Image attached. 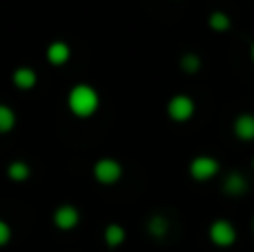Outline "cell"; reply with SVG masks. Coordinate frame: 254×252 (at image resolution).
<instances>
[{
    "instance_id": "obj_2",
    "label": "cell",
    "mask_w": 254,
    "mask_h": 252,
    "mask_svg": "<svg viewBox=\"0 0 254 252\" xmlns=\"http://www.w3.org/2000/svg\"><path fill=\"white\" fill-rule=\"evenodd\" d=\"M121 174H123V168L114 159H101L94 168V177L101 183H116L121 179Z\"/></svg>"
},
{
    "instance_id": "obj_13",
    "label": "cell",
    "mask_w": 254,
    "mask_h": 252,
    "mask_svg": "<svg viewBox=\"0 0 254 252\" xmlns=\"http://www.w3.org/2000/svg\"><path fill=\"white\" fill-rule=\"evenodd\" d=\"M16 125V114L11 112V107L0 105V132H9Z\"/></svg>"
},
{
    "instance_id": "obj_6",
    "label": "cell",
    "mask_w": 254,
    "mask_h": 252,
    "mask_svg": "<svg viewBox=\"0 0 254 252\" xmlns=\"http://www.w3.org/2000/svg\"><path fill=\"white\" fill-rule=\"evenodd\" d=\"M54 221L61 230H71V228L78 223V210L71 208V205H61L54 214Z\"/></svg>"
},
{
    "instance_id": "obj_4",
    "label": "cell",
    "mask_w": 254,
    "mask_h": 252,
    "mask_svg": "<svg viewBox=\"0 0 254 252\" xmlns=\"http://www.w3.org/2000/svg\"><path fill=\"white\" fill-rule=\"evenodd\" d=\"M167 112L174 121H188L194 114V101L190 96H174L167 105Z\"/></svg>"
},
{
    "instance_id": "obj_12",
    "label": "cell",
    "mask_w": 254,
    "mask_h": 252,
    "mask_svg": "<svg viewBox=\"0 0 254 252\" xmlns=\"http://www.w3.org/2000/svg\"><path fill=\"white\" fill-rule=\"evenodd\" d=\"M123 239H125V230L121 226H107V230H105V241H107V246H112V248H116L119 244H123Z\"/></svg>"
},
{
    "instance_id": "obj_9",
    "label": "cell",
    "mask_w": 254,
    "mask_h": 252,
    "mask_svg": "<svg viewBox=\"0 0 254 252\" xmlns=\"http://www.w3.org/2000/svg\"><path fill=\"white\" fill-rule=\"evenodd\" d=\"M36 71L29 69V67H18L16 71H13V83H16V87L20 89H31L36 85Z\"/></svg>"
},
{
    "instance_id": "obj_14",
    "label": "cell",
    "mask_w": 254,
    "mask_h": 252,
    "mask_svg": "<svg viewBox=\"0 0 254 252\" xmlns=\"http://www.w3.org/2000/svg\"><path fill=\"white\" fill-rule=\"evenodd\" d=\"M149 232H152L154 237H163L167 232V221L163 217H154L152 221H149Z\"/></svg>"
},
{
    "instance_id": "obj_5",
    "label": "cell",
    "mask_w": 254,
    "mask_h": 252,
    "mask_svg": "<svg viewBox=\"0 0 254 252\" xmlns=\"http://www.w3.org/2000/svg\"><path fill=\"white\" fill-rule=\"evenodd\" d=\"M210 237H212V241H214L216 246H230V244H234V237H237V232H234V228H232V223H228V221H214L212 223V228H210Z\"/></svg>"
},
{
    "instance_id": "obj_7",
    "label": "cell",
    "mask_w": 254,
    "mask_h": 252,
    "mask_svg": "<svg viewBox=\"0 0 254 252\" xmlns=\"http://www.w3.org/2000/svg\"><path fill=\"white\" fill-rule=\"evenodd\" d=\"M47 61L52 63V65H63V63L69 61V47H67L65 43H52L47 47Z\"/></svg>"
},
{
    "instance_id": "obj_1",
    "label": "cell",
    "mask_w": 254,
    "mask_h": 252,
    "mask_svg": "<svg viewBox=\"0 0 254 252\" xmlns=\"http://www.w3.org/2000/svg\"><path fill=\"white\" fill-rule=\"evenodd\" d=\"M98 107V94L89 85H76L69 92V110L76 116H92Z\"/></svg>"
},
{
    "instance_id": "obj_8",
    "label": "cell",
    "mask_w": 254,
    "mask_h": 252,
    "mask_svg": "<svg viewBox=\"0 0 254 252\" xmlns=\"http://www.w3.org/2000/svg\"><path fill=\"white\" fill-rule=\"evenodd\" d=\"M234 132L237 136H241L243 141H252L254 138V116L250 114H243L234 121Z\"/></svg>"
},
{
    "instance_id": "obj_3",
    "label": "cell",
    "mask_w": 254,
    "mask_h": 252,
    "mask_svg": "<svg viewBox=\"0 0 254 252\" xmlns=\"http://www.w3.org/2000/svg\"><path fill=\"white\" fill-rule=\"evenodd\" d=\"M190 172H192V177L196 179V181H207V179H212L219 172V163H216L212 156H198V159L192 161Z\"/></svg>"
},
{
    "instance_id": "obj_18",
    "label": "cell",
    "mask_w": 254,
    "mask_h": 252,
    "mask_svg": "<svg viewBox=\"0 0 254 252\" xmlns=\"http://www.w3.org/2000/svg\"><path fill=\"white\" fill-rule=\"evenodd\" d=\"M252 61H254V45H252Z\"/></svg>"
},
{
    "instance_id": "obj_17",
    "label": "cell",
    "mask_w": 254,
    "mask_h": 252,
    "mask_svg": "<svg viewBox=\"0 0 254 252\" xmlns=\"http://www.w3.org/2000/svg\"><path fill=\"white\" fill-rule=\"evenodd\" d=\"M9 239H11V230H9V226L4 221H0V246H4Z\"/></svg>"
},
{
    "instance_id": "obj_11",
    "label": "cell",
    "mask_w": 254,
    "mask_h": 252,
    "mask_svg": "<svg viewBox=\"0 0 254 252\" xmlns=\"http://www.w3.org/2000/svg\"><path fill=\"white\" fill-rule=\"evenodd\" d=\"M9 179H13V181H27L29 179V165L22 163V161H13L9 165Z\"/></svg>"
},
{
    "instance_id": "obj_10",
    "label": "cell",
    "mask_w": 254,
    "mask_h": 252,
    "mask_svg": "<svg viewBox=\"0 0 254 252\" xmlns=\"http://www.w3.org/2000/svg\"><path fill=\"white\" fill-rule=\"evenodd\" d=\"M246 188H248V183L241 174H230V177L225 179V192H228V194H243Z\"/></svg>"
},
{
    "instance_id": "obj_15",
    "label": "cell",
    "mask_w": 254,
    "mask_h": 252,
    "mask_svg": "<svg viewBox=\"0 0 254 252\" xmlns=\"http://www.w3.org/2000/svg\"><path fill=\"white\" fill-rule=\"evenodd\" d=\"M210 25L214 27V29L223 31V29H228V27H230V18L225 16V13L216 11V13H212V18H210Z\"/></svg>"
},
{
    "instance_id": "obj_16",
    "label": "cell",
    "mask_w": 254,
    "mask_h": 252,
    "mask_svg": "<svg viewBox=\"0 0 254 252\" xmlns=\"http://www.w3.org/2000/svg\"><path fill=\"white\" fill-rule=\"evenodd\" d=\"M181 65H183V69H185V71L194 74V71L198 69V56H194V54H188V56L183 58V63H181Z\"/></svg>"
}]
</instances>
